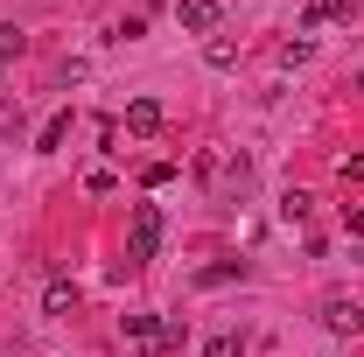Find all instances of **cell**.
I'll return each mask as SVG.
<instances>
[{"label":"cell","instance_id":"6da1fadb","mask_svg":"<svg viewBox=\"0 0 364 357\" xmlns=\"http://www.w3.org/2000/svg\"><path fill=\"white\" fill-rule=\"evenodd\" d=\"M161 203H134V218H127V260L147 267V260H161Z\"/></svg>","mask_w":364,"mask_h":357},{"label":"cell","instance_id":"7a4b0ae2","mask_svg":"<svg viewBox=\"0 0 364 357\" xmlns=\"http://www.w3.org/2000/svg\"><path fill=\"white\" fill-rule=\"evenodd\" d=\"M322 322H329L336 336H364V309L350 294H329V302H322Z\"/></svg>","mask_w":364,"mask_h":357},{"label":"cell","instance_id":"3957f363","mask_svg":"<svg viewBox=\"0 0 364 357\" xmlns=\"http://www.w3.org/2000/svg\"><path fill=\"white\" fill-rule=\"evenodd\" d=\"M218 14H225L218 0H176V21L189 36H218Z\"/></svg>","mask_w":364,"mask_h":357},{"label":"cell","instance_id":"277c9868","mask_svg":"<svg viewBox=\"0 0 364 357\" xmlns=\"http://www.w3.org/2000/svg\"><path fill=\"white\" fill-rule=\"evenodd\" d=\"M119 329H127L147 357H161V336H168V322H161V315H119Z\"/></svg>","mask_w":364,"mask_h":357},{"label":"cell","instance_id":"5b68a950","mask_svg":"<svg viewBox=\"0 0 364 357\" xmlns=\"http://www.w3.org/2000/svg\"><path fill=\"white\" fill-rule=\"evenodd\" d=\"M43 309L56 315V322H70V315H77V280H70V273H49V287H43Z\"/></svg>","mask_w":364,"mask_h":357},{"label":"cell","instance_id":"8992f818","mask_svg":"<svg viewBox=\"0 0 364 357\" xmlns=\"http://www.w3.org/2000/svg\"><path fill=\"white\" fill-rule=\"evenodd\" d=\"M161 127H168V112H161V98H134V105H127V134H161Z\"/></svg>","mask_w":364,"mask_h":357},{"label":"cell","instance_id":"52a82bcc","mask_svg":"<svg viewBox=\"0 0 364 357\" xmlns=\"http://www.w3.org/2000/svg\"><path fill=\"white\" fill-rule=\"evenodd\" d=\"M63 140H70V112H49V119H43V134H36V154H56Z\"/></svg>","mask_w":364,"mask_h":357},{"label":"cell","instance_id":"ba28073f","mask_svg":"<svg viewBox=\"0 0 364 357\" xmlns=\"http://www.w3.org/2000/svg\"><path fill=\"white\" fill-rule=\"evenodd\" d=\"M203 63H210V70H238V43H231V36H210V43H203Z\"/></svg>","mask_w":364,"mask_h":357},{"label":"cell","instance_id":"9c48e42d","mask_svg":"<svg viewBox=\"0 0 364 357\" xmlns=\"http://www.w3.org/2000/svg\"><path fill=\"white\" fill-rule=\"evenodd\" d=\"M309 211H316L309 189H287V196H280V224H309Z\"/></svg>","mask_w":364,"mask_h":357},{"label":"cell","instance_id":"30bf717a","mask_svg":"<svg viewBox=\"0 0 364 357\" xmlns=\"http://www.w3.org/2000/svg\"><path fill=\"white\" fill-rule=\"evenodd\" d=\"M203 357H245V329H218V336L203 343Z\"/></svg>","mask_w":364,"mask_h":357},{"label":"cell","instance_id":"8fae6325","mask_svg":"<svg viewBox=\"0 0 364 357\" xmlns=\"http://www.w3.org/2000/svg\"><path fill=\"white\" fill-rule=\"evenodd\" d=\"M350 14V0H309V28H322V21H343Z\"/></svg>","mask_w":364,"mask_h":357},{"label":"cell","instance_id":"7c38bea8","mask_svg":"<svg viewBox=\"0 0 364 357\" xmlns=\"http://www.w3.org/2000/svg\"><path fill=\"white\" fill-rule=\"evenodd\" d=\"M238 273H245L238 260H218V267H203V273H196V287H225V280H238Z\"/></svg>","mask_w":364,"mask_h":357},{"label":"cell","instance_id":"4fadbf2b","mask_svg":"<svg viewBox=\"0 0 364 357\" xmlns=\"http://www.w3.org/2000/svg\"><path fill=\"white\" fill-rule=\"evenodd\" d=\"M21 49H28V36H21L14 21H0V63H7V56H21Z\"/></svg>","mask_w":364,"mask_h":357},{"label":"cell","instance_id":"5bb4252c","mask_svg":"<svg viewBox=\"0 0 364 357\" xmlns=\"http://www.w3.org/2000/svg\"><path fill=\"white\" fill-rule=\"evenodd\" d=\"M21 127H28V112H21V98H7L0 105V134H21Z\"/></svg>","mask_w":364,"mask_h":357},{"label":"cell","instance_id":"9a60e30c","mask_svg":"<svg viewBox=\"0 0 364 357\" xmlns=\"http://www.w3.org/2000/svg\"><path fill=\"white\" fill-rule=\"evenodd\" d=\"M112 36H119V43H140V36H147V14H119V28H112Z\"/></svg>","mask_w":364,"mask_h":357},{"label":"cell","instance_id":"2e32d148","mask_svg":"<svg viewBox=\"0 0 364 357\" xmlns=\"http://www.w3.org/2000/svg\"><path fill=\"white\" fill-rule=\"evenodd\" d=\"M309 56H316V43H309V36H294V43H280V63H309Z\"/></svg>","mask_w":364,"mask_h":357},{"label":"cell","instance_id":"e0dca14e","mask_svg":"<svg viewBox=\"0 0 364 357\" xmlns=\"http://www.w3.org/2000/svg\"><path fill=\"white\" fill-rule=\"evenodd\" d=\"M168 176H176V161H147V169H140V182H147V189H161Z\"/></svg>","mask_w":364,"mask_h":357},{"label":"cell","instance_id":"ac0fdd59","mask_svg":"<svg viewBox=\"0 0 364 357\" xmlns=\"http://www.w3.org/2000/svg\"><path fill=\"white\" fill-rule=\"evenodd\" d=\"M85 189H91V196H112L119 182H112V169H91V176H85Z\"/></svg>","mask_w":364,"mask_h":357},{"label":"cell","instance_id":"d6986e66","mask_svg":"<svg viewBox=\"0 0 364 357\" xmlns=\"http://www.w3.org/2000/svg\"><path fill=\"white\" fill-rule=\"evenodd\" d=\"M336 176H343V182H364V154H336Z\"/></svg>","mask_w":364,"mask_h":357},{"label":"cell","instance_id":"ffe728a7","mask_svg":"<svg viewBox=\"0 0 364 357\" xmlns=\"http://www.w3.org/2000/svg\"><path fill=\"white\" fill-rule=\"evenodd\" d=\"M343 231H350V238H364V203H343Z\"/></svg>","mask_w":364,"mask_h":357},{"label":"cell","instance_id":"44dd1931","mask_svg":"<svg viewBox=\"0 0 364 357\" xmlns=\"http://www.w3.org/2000/svg\"><path fill=\"white\" fill-rule=\"evenodd\" d=\"M358 91H364V70H358Z\"/></svg>","mask_w":364,"mask_h":357}]
</instances>
